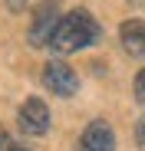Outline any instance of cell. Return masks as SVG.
<instances>
[{
    "instance_id": "obj_7",
    "label": "cell",
    "mask_w": 145,
    "mask_h": 151,
    "mask_svg": "<svg viewBox=\"0 0 145 151\" xmlns=\"http://www.w3.org/2000/svg\"><path fill=\"white\" fill-rule=\"evenodd\" d=\"M0 151H30V148L27 145H17L7 132H0Z\"/></svg>"
},
{
    "instance_id": "obj_8",
    "label": "cell",
    "mask_w": 145,
    "mask_h": 151,
    "mask_svg": "<svg viewBox=\"0 0 145 151\" xmlns=\"http://www.w3.org/2000/svg\"><path fill=\"white\" fill-rule=\"evenodd\" d=\"M132 92H135V102H142V105H145V69L135 76V82H132Z\"/></svg>"
},
{
    "instance_id": "obj_1",
    "label": "cell",
    "mask_w": 145,
    "mask_h": 151,
    "mask_svg": "<svg viewBox=\"0 0 145 151\" xmlns=\"http://www.w3.org/2000/svg\"><path fill=\"white\" fill-rule=\"evenodd\" d=\"M99 23H96V17L89 10H69L66 17H59L56 30L50 36V49L53 53H79V49L92 46L96 40H99Z\"/></svg>"
},
{
    "instance_id": "obj_9",
    "label": "cell",
    "mask_w": 145,
    "mask_h": 151,
    "mask_svg": "<svg viewBox=\"0 0 145 151\" xmlns=\"http://www.w3.org/2000/svg\"><path fill=\"white\" fill-rule=\"evenodd\" d=\"M135 145H138V151H145V115H142L138 125H135Z\"/></svg>"
},
{
    "instance_id": "obj_2",
    "label": "cell",
    "mask_w": 145,
    "mask_h": 151,
    "mask_svg": "<svg viewBox=\"0 0 145 151\" xmlns=\"http://www.w3.org/2000/svg\"><path fill=\"white\" fill-rule=\"evenodd\" d=\"M43 86L50 89L53 95H59V99H69V95H76V89H79V76H76L72 66H66L59 59H50L43 66Z\"/></svg>"
},
{
    "instance_id": "obj_4",
    "label": "cell",
    "mask_w": 145,
    "mask_h": 151,
    "mask_svg": "<svg viewBox=\"0 0 145 151\" xmlns=\"http://www.w3.org/2000/svg\"><path fill=\"white\" fill-rule=\"evenodd\" d=\"M17 122H20V128L27 135L40 138V135H46V128H50V109H46L43 99H27V102L20 105V112H17Z\"/></svg>"
},
{
    "instance_id": "obj_3",
    "label": "cell",
    "mask_w": 145,
    "mask_h": 151,
    "mask_svg": "<svg viewBox=\"0 0 145 151\" xmlns=\"http://www.w3.org/2000/svg\"><path fill=\"white\" fill-rule=\"evenodd\" d=\"M59 23V4L56 0H43L33 10V23H30V46H50V36Z\"/></svg>"
},
{
    "instance_id": "obj_10",
    "label": "cell",
    "mask_w": 145,
    "mask_h": 151,
    "mask_svg": "<svg viewBox=\"0 0 145 151\" xmlns=\"http://www.w3.org/2000/svg\"><path fill=\"white\" fill-rule=\"evenodd\" d=\"M27 4H30V0H7V10H13V13H23V10H27Z\"/></svg>"
},
{
    "instance_id": "obj_5",
    "label": "cell",
    "mask_w": 145,
    "mask_h": 151,
    "mask_svg": "<svg viewBox=\"0 0 145 151\" xmlns=\"http://www.w3.org/2000/svg\"><path fill=\"white\" fill-rule=\"evenodd\" d=\"M79 151H115V135L109 128V122H102V118L89 122L79 138Z\"/></svg>"
},
{
    "instance_id": "obj_6",
    "label": "cell",
    "mask_w": 145,
    "mask_h": 151,
    "mask_svg": "<svg viewBox=\"0 0 145 151\" xmlns=\"http://www.w3.org/2000/svg\"><path fill=\"white\" fill-rule=\"evenodd\" d=\"M119 40H122V49L129 56L142 59L145 56V20H125L119 30Z\"/></svg>"
}]
</instances>
